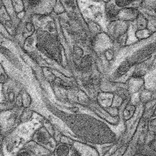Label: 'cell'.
Instances as JSON below:
<instances>
[{"mask_svg":"<svg viewBox=\"0 0 156 156\" xmlns=\"http://www.w3.org/2000/svg\"><path fill=\"white\" fill-rule=\"evenodd\" d=\"M156 0H143L138 8L139 13L156 16Z\"/></svg>","mask_w":156,"mask_h":156,"instance_id":"277c9868","label":"cell"},{"mask_svg":"<svg viewBox=\"0 0 156 156\" xmlns=\"http://www.w3.org/2000/svg\"><path fill=\"white\" fill-rule=\"evenodd\" d=\"M18 156H30V155L28 153L26 152H23V153H20Z\"/></svg>","mask_w":156,"mask_h":156,"instance_id":"9c48e42d","label":"cell"},{"mask_svg":"<svg viewBox=\"0 0 156 156\" xmlns=\"http://www.w3.org/2000/svg\"><path fill=\"white\" fill-rule=\"evenodd\" d=\"M102 1L106 3V2H108V1H110V0H102Z\"/></svg>","mask_w":156,"mask_h":156,"instance_id":"30bf717a","label":"cell"},{"mask_svg":"<svg viewBox=\"0 0 156 156\" xmlns=\"http://www.w3.org/2000/svg\"><path fill=\"white\" fill-rule=\"evenodd\" d=\"M143 15L147 21V29H148L151 33L153 34L155 33L156 29V16H151L147 15Z\"/></svg>","mask_w":156,"mask_h":156,"instance_id":"5b68a950","label":"cell"},{"mask_svg":"<svg viewBox=\"0 0 156 156\" xmlns=\"http://www.w3.org/2000/svg\"><path fill=\"white\" fill-rule=\"evenodd\" d=\"M139 14L138 9L136 8H124L119 11L114 20H121L126 22H132L137 18Z\"/></svg>","mask_w":156,"mask_h":156,"instance_id":"3957f363","label":"cell"},{"mask_svg":"<svg viewBox=\"0 0 156 156\" xmlns=\"http://www.w3.org/2000/svg\"><path fill=\"white\" fill-rule=\"evenodd\" d=\"M80 13L86 23L94 22L107 29L109 22L105 13V2L97 0H76Z\"/></svg>","mask_w":156,"mask_h":156,"instance_id":"6da1fadb","label":"cell"},{"mask_svg":"<svg viewBox=\"0 0 156 156\" xmlns=\"http://www.w3.org/2000/svg\"><path fill=\"white\" fill-rule=\"evenodd\" d=\"M143 0H110L105 3V13L108 22L112 21L119 11L125 8L138 9Z\"/></svg>","mask_w":156,"mask_h":156,"instance_id":"7a4b0ae2","label":"cell"},{"mask_svg":"<svg viewBox=\"0 0 156 156\" xmlns=\"http://www.w3.org/2000/svg\"><path fill=\"white\" fill-rule=\"evenodd\" d=\"M40 0H27L28 3L32 5V6H34L36 5Z\"/></svg>","mask_w":156,"mask_h":156,"instance_id":"ba28073f","label":"cell"},{"mask_svg":"<svg viewBox=\"0 0 156 156\" xmlns=\"http://www.w3.org/2000/svg\"><path fill=\"white\" fill-rule=\"evenodd\" d=\"M38 140L39 141V142H41L42 143H45V142H46V137L44 135L43 133H39L38 134L37 136Z\"/></svg>","mask_w":156,"mask_h":156,"instance_id":"52a82bcc","label":"cell"},{"mask_svg":"<svg viewBox=\"0 0 156 156\" xmlns=\"http://www.w3.org/2000/svg\"><path fill=\"white\" fill-rule=\"evenodd\" d=\"M69 147L67 146L62 145L58 148L56 151L58 156H67L68 154Z\"/></svg>","mask_w":156,"mask_h":156,"instance_id":"8992f818","label":"cell"}]
</instances>
